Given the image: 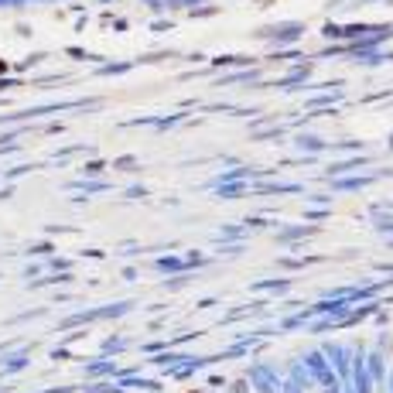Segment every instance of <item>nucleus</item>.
Instances as JSON below:
<instances>
[{
    "instance_id": "21",
    "label": "nucleus",
    "mask_w": 393,
    "mask_h": 393,
    "mask_svg": "<svg viewBox=\"0 0 393 393\" xmlns=\"http://www.w3.org/2000/svg\"><path fill=\"white\" fill-rule=\"evenodd\" d=\"M301 267H308V260H297V256H291V260H280V270H301Z\"/></svg>"
},
{
    "instance_id": "13",
    "label": "nucleus",
    "mask_w": 393,
    "mask_h": 393,
    "mask_svg": "<svg viewBox=\"0 0 393 393\" xmlns=\"http://www.w3.org/2000/svg\"><path fill=\"white\" fill-rule=\"evenodd\" d=\"M312 79V65H297V69H291L287 76L280 79L277 86H284V89H295V86H301V82H308Z\"/></svg>"
},
{
    "instance_id": "12",
    "label": "nucleus",
    "mask_w": 393,
    "mask_h": 393,
    "mask_svg": "<svg viewBox=\"0 0 393 393\" xmlns=\"http://www.w3.org/2000/svg\"><path fill=\"white\" fill-rule=\"evenodd\" d=\"M312 314H314V308H301V312L287 314L277 329H280V332H297V329H304V325H308V318H312Z\"/></svg>"
},
{
    "instance_id": "20",
    "label": "nucleus",
    "mask_w": 393,
    "mask_h": 393,
    "mask_svg": "<svg viewBox=\"0 0 393 393\" xmlns=\"http://www.w3.org/2000/svg\"><path fill=\"white\" fill-rule=\"evenodd\" d=\"M280 393H304L297 387V380H291L287 373H280Z\"/></svg>"
},
{
    "instance_id": "23",
    "label": "nucleus",
    "mask_w": 393,
    "mask_h": 393,
    "mask_svg": "<svg viewBox=\"0 0 393 393\" xmlns=\"http://www.w3.org/2000/svg\"><path fill=\"white\" fill-rule=\"evenodd\" d=\"M123 346H127V338H110V342H106V353H120Z\"/></svg>"
},
{
    "instance_id": "26",
    "label": "nucleus",
    "mask_w": 393,
    "mask_h": 393,
    "mask_svg": "<svg viewBox=\"0 0 393 393\" xmlns=\"http://www.w3.org/2000/svg\"><path fill=\"white\" fill-rule=\"evenodd\" d=\"M355 4H370V0H355Z\"/></svg>"
},
{
    "instance_id": "30",
    "label": "nucleus",
    "mask_w": 393,
    "mask_h": 393,
    "mask_svg": "<svg viewBox=\"0 0 393 393\" xmlns=\"http://www.w3.org/2000/svg\"><path fill=\"white\" fill-rule=\"evenodd\" d=\"M383 393H387V390H383Z\"/></svg>"
},
{
    "instance_id": "3",
    "label": "nucleus",
    "mask_w": 393,
    "mask_h": 393,
    "mask_svg": "<svg viewBox=\"0 0 393 393\" xmlns=\"http://www.w3.org/2000/svg\"><path fill=\"white\" fill-rule=\"evenodd\" d=\"M321 353H325V359L332 363V373L338 376V380H349V363H353V346H342V342H335V338H329V342H321Z\"/></svg>"
},
{
    "instance_id": "28",
    "label": "nucleus",
    "mask_w": 393,
    "mask_h": 393,
    "mask_svg": "<svg viewBox=\"0 0 393 393\" xmlns=\"http://www.w3.org/2000/svg\"><path fill=\"white\" fill-rule=\"evenodd\" d=\"M103 4H110V0H103Z\"/></svg>"
},
{
    "instance_id": "29",
    "label": "nucleus",
    "mask_w": 393,
    "mask_h": 393,
    "mask_svg": "<svg viewBox=\"0 0 393 393\" xmlns=\"http://www.w3.org/2000/svg\"><path fill=\"white\" fill-rule=\"evenodd\" d=\"M205 393H212V390H205Z\"/></svg>"
},
{
    "instance_id": "4",
    "label": "nucleus",
    "mask_w": 393,
    "mask_h": 393,
    "mask_svg": "<svg viewBox=\"0 0 393 393\" xmlns=\"http://www.w3.org/2000/svg\"><path fill=\"white\" fill-rule=\"evenodd\" d=\"M304 35V24L301 21H284V24H270V28H260L256 38H267L274 45H295Z\"/></svg>"
},
{
    "instance_id": "16",
    "label": "nucleus",
    "mask_w": 393,
    "mask_h": 393,
    "mask_svg": "<svg viewBox=\"0 0 393 393\" xmlns=\"http://www.w3.org/2000/svg\"><path fill=\"white\" fill-rule=\"evenodd\" d=\"M256 76H260V72H256L254 65H250L246 72H233V76H222V79H219V82H222V86H229V82H254Z\"/></svg>"
},
{
    "instance_id": "2",
    "label": "nucleus",
    "mask_w": 393,
    "mask_h": 393,
    "mask_svg": "<svg viewBox=\"0 0 393 393\" xmlns=\"http://www.w3.org/2000/svg\"><path fill=\"white\" fill-rule=\"evenodd\" d=\"M246 387L254 393H280V370L274 363H254L246 370Z\"/></svg>"
},
{
    "instance_id": "9",
    "label": "nucleus",
    "mask_w": 393,
    "mask_h": 393,
    "mask_svg": "<svg viewBox=\"0 0 393 393\" xmlns=\"http://www.w3.org/2000/svg\"><path fill=\"white\" fill-rule=\"evenodd\" d=\"M308 236H314L312 226H284V229L277 233V243H280V246H297V243H304Z\"/></svg>"
},
{
    "instance_id": "8",
    "label": "nucleus",
    "mask_w": 393,
    "mask_h": 393,
    "mask_svg": "<svg viewBox=\"0 0 393 393\" xmlns=\"http://www.w3.org/2000/svg\"><path fill=\"white\" fill-rule=\"evenodd\" d=\"M373 161V154H366V157H346V161H335V164H329V171L325 175L335 178V175H353V171H359V168H366Z\"/></svg>"
},
{
    "instance_id": "7",
    "label": "nucleus",
    "mask_w": 393,
    "mask_h": 393,
    "mask_svg": "<svg viewBox=\"0 0 393 393\" xmlns=\"http://www.w3.org/2000/svg\"><path fill=\"white\" fill-rule=\"evenodd\" d=\"M366 373L373 380V387H387V373H390V363H387V353L376 349V346H366Z\"/></svg>"
},
{
    "instance_id": "27",
    "label": "nucleus",
    "mask_w": 393,
    "mask_h": 393,
    "mask_svg": "<svg viewBox=\"0 0 393 393\" xmlns=\"http://www.w3.org/2000/svg\"><path fill=\"white\" fill-rule=\"evenodd\" d=\"M383 175H393V171H383Z\"/></svg>"
},
{
    "instance_id": "25",
    "label": "nucleus",
    "mask_w": 393,
    "mask_h": 393,
    "mask_svg": "<svg viewBox=\"0 0 393 393\" xmlns=\"http://www.w3.org/2000/svg\"><path fill=\"white\" fill-rule=\"evenodd\" d=\"M387 393H393V366H390V373H387V387H383Z\"/></svg>"
},
{
    "instance_id": "6",
    "label": "nucleus",
    "mask_w": 393,
    "mask_h": 393,
    "mask_svg": "<svg viewBox=\"0 0 393 393\" xmlns=\"http://www.w3.org/2000/svg\"><path fill=\"white\" fill-rule=\"evenodd\" d=\"M380 175H335L329 178V192L332 195H349V192H363V188H370Z\"/></svg>"
},
{
    "instance_id": "22",
    "label": "nucleus",
    "mask_w": 393,
    "mask_h": 393,
    "mask_svg": "<svg viewBox=\"0 0 393 393\" xmlns=\"http://www.w3.org/2000/svg\"><path fill=\"white\" fill-rule=\"evenodd\" d=\"M89 373H93V376H106V373H113V363H93V366H89Z\"/></svg>"
},
{
    "instance_id": "17",
    "label": "nucleus",
    "mask_w": 393,
    "mask_h": 393,
    "mask_svg": "<svg viewBox=\"0 0 393 393\" xmlns=\"http://www.w3.org/2000/svg\"><path fill=\"white\" fill-rule=\"evenodd\" d=\"M219 239H246V226H222Z\"/></svg>"
},
{
    "instance_id": "11",
    "label": "nucleus",
    "mask_w": 393,
    "mask_h": 393,
    "mask_svg": "<svg viewBox=\"0 0 393 393\" xmlns=\"http://www.w3.org/2000/svg\"><path fill=\"white\" fill-rule=\"evenodd\" d=\"M295 147L297 151H314V154H321V151H332V144L325 137H314V134H297L295 137Z\"/></svg>"
},
{
    "instance_id": "18",
    "label": "nucleus",
    "mask_w": 393,
    "mask_h": 393,
    "mask_svg": "<svg viewBox=\"0 0 393 393\" xmlns=\"http://www.w3.org/2000/svg\"><path fill=\"white\" fill-rule=\"evenodd\" d=\"M338 99H342V93H325V96L308 99V106H332V103H338Z\"/></svg>"
},
{
    "instance_id": "10",
    "label": "nucleus",
    "mask_w": 393,
    "mask_h": 393,
    "mask_svg": "<svg viewBox=\"0 0 393 393\" xmlns=\"http://www.w3.org/2000/svg\"><path fill=\"white\" fill-rule=\"evenodd\" d=\"M284 373L291 376V380H297V387H301L304 393H312V390H314V380H312V373L304 370V363H301L297 355L291 359V363H287V370H284Z\"/></svg>"
},
{
    "instance_id": "24",
    "label": "nucleus",
    "mask_w": 393,
    "mask_h": 393,
    "mask_svg": "<svg viewBox=\"0 0 393 393\" xmlns=\"http://www.w3.org/2000/svg\"><path fill=\"white\" fill-rule=\"evenodd\" d=\"M376 349H383V353H390V332H383L376 338Z\"/></svg>"
},
{
    "instance_id": "19",
    "label": "nucleus",
    "mask_w": 393,
    "mask_h": 393,
    "mask_svg": "<svg viewBox=\"0 0 393 393\" xmlns=\"http://www.w3.org/2000/svg\"><path fill=\"white\" fill-rule=\"evenodd\" d=\"M373 229L380 236H390L393 233V216H383V219H373Z\"/></svg>"
},
{
    "instance_id": "14",
    "label": "nucleus",
    "mask_w": 393,
    "mask_h": 393,
    "mask_svg": "<svg viewBox=\"0 0 393 393\" xmlns=\"http://www.w3.org/2000/svg\"><path fill=\"white\" fill-rule=\"evenodd\" d=\"M254 291H274V295H284V291H291V280H287V277H280V280H256Z\"/></svg>"
},
{
    "instance_id": "5",
    "label": "nucleus",
    "mask_w": 393,
    "mask_h": 393,
    "mask_svg": "<svg viewBox=\"0 0 393 393\" xmlns=\"http://www.w3.org/2000/svg\"><path fill=\"white\" fill-rule=\"evenodd\" d=\"M301 363H304V370L312 373V380H314V387L318 383H325V380H332V363L325 359V353H321V346H314V349H304V353L297 355Z\"/></svg>"
},
{
    "instance_id": "15",
    "label": "nucleus",
    "mask_w": 393,
    "mask_h": 393,
    "mask_svg": "<svg viewBox=\"0 0 393 393\" xmlns=\"http://www.w3.org/2000/svg\"><path fill=\"white\" fill-rule=\"evenodd\" d=\"M205 7V0H164V11H195Z\"/></svg>"
},
{
    "instance_id": "1",
    "label": "nucleus",
    "mask_w": 393,
    "mask_h": 393,
    "mask_svg": "<svg viewBox=\"0 0 393 393\" xmlns=\"http://www.w3.org/2000/svg\"><path fill=\"white\" fill-rule=\"evenodd\" d=\"M209 260L202 254H192V256H157L154 263V274L161 277H178V274H195V270H202Z\"/></svg>"
}]
</instances>
